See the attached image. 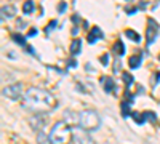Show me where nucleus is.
Instances as JSON below:
<instances>
[{"label": "nucleus", "mask_w": 160, "mask_h": 144, "mask_svg": "<svg viewBox=\"0 0 160 144\" xmlns=\"http://www.w3.org/2000/svg\"><path fill=\"white\" fill-rule=\"evenodd\" d=\"M125 35L130 38V40L136 42V43H139V42H141V37H139V34H138V32H135V31H131V29H127V31H125Z\"/></svg>", "instance_id": "ddd939ff"}, {"label": "nucleus", "mask_w": 160, "mask_h": 144, "mask_svg": "<svg viewBox=\"0 0 160 144\" xmlns=\"http://www.w3.org/2000/svg\"><path fill=\"white\" fill-rule=\"evenodd\" d=\"M2 15H3V18L7 16V18H13L16 15V8L13 7V5H3L2 7Z\"/></svg>", "instance_id": "9d476101"}, {"label": "nucleus", "mask_w": 160, "mask_h": 144, "mask_svg": "<svg viewBox=\"0 0 160 144\" xmlns=\"http://www.w3.org/2000/svg\"><path fill=\"white\" fill-rule=\"evenodd\" d=\"M138 11V7H127V13L128 15H133V13Z\"/></svg>", "instance_id": "5701e85b"}, {"label": "nucleus", "mask_w": 160, "mask_h": 144, "mask_svg": "<svg viewBox=\"0 0 160 144\" xmlns=\"http://www.w3.org/2000/svg\"><path fill=\"white\" fill-rule=\"evenodd\" d=\"M72 141L75 144H93L87 130L80 128V127H72Z\"/></svg>", "instance_id": "20e7f679"}, {"label": "nucleus", "mask_w": 160, "mask_h": 144, "mask_svg": "<svg viewBox=\"0 0 160 144\" xmlns=\"http://www.w3.org/2000/svg\"><path fill=\"white\" fill-rule=\"evenodd\" d=\"M101 83H102V87H104L106 93H117L115 83H114V78H112V77H101Z\"/></svg>", "instance_id": "0eeeda50"}, {"label": "nucleus", "mask_w": 160, "mask_h": 144, "mask_svg": "<svg viewBox=\"0 0 160 144\" xmlns=\"http://www.w3.org/2000/svg\"><path fill=\"white\" fill-rule=\"evenodd\" d=\"M72 141V127L68 122H58L51 128L48 135L50 144H71Z\"/></svg>", "instance_id": "f03ea898"}, {"label": "nucleus", "mask_w": 160, "mask_h": 144, "mask_svg": "<svg viewBox=\"0 0 160 144\" xmlns=\"http://www.w3.org/2000/svg\"><path fill=\"white\" fill-rule=\"evenodd\" d=\"M112 51L117 55V56H123L125 55V45L122 43V40H117L112 47Z\"/></svg>", "instance_id": "9b49d317"}, {"label": "nucleus", "mask_w": 160, "mask_h": 144, "mask_svg": "<svg viewBox=\"0 0 160 144\" xmlns=\"http://www.w3.org/2000/svg\"><path fill=\"white\" fill-rule=\"evenodd\" d=\"M77 123L80 128L87 130V132H95L101 125V119H99V114L96 111H83L78 114Z\"/></svg>", "instance_id": "7ed1b4c3"}, {"label": "nucleus", "mask_w": 160, "mask_h": 144, "mask_svg": "<svg viewBox=\"0 0 160 144\" xmlns=\"http://www.w3.org/2000/svg\"><path fill=\"white\" fill-rule=\"evenodd\" d=\"M66 8H68V3H66V2H59V5H58V11H59V13H64Z\"/></svg>", "instance_id": "412c9836"}, {"label": "nucleus", "mask_w": 160, "mask_h": 144, "mask_svg": "<svg viewBox=\"0 0 160 144\" xmlns=\"http://www.w3.org/2000/svg\"><path fill=\"white\" fill-rule=\"evenodd\" d=\"M141 61H142V51H138L136 55H133L131 58H130V67L131 69H138L139 67V64H141Z\"/></svg>", "instance_id": "1a4fd4ad"}, {"label": "nucleus", "mask_w": 160, "mask_h": 144, "mask_svg": "<svg viewBox=\"0 0 160 144\" xmlns=\"http://www.w3.org/2000/svg\"><path fill=\"white\" fill-rule=\"evenodd\" d=\"M69 67H77V61L71 59V61H69Z\"/></svg>", "instance_id": "393cba45"}, {"label": "nucleus", "mask_w": 160, "mask_h": 144, "mask_svg": "<svg viewBox=\"0 0 160 144\" xmlns=\"http://www.w3.org/2000/svg\"><path fill=\"white\" fill-rule=\"evenodd\" d=\"M101 62H102V66H108L109 64V53H106L101 56Z\"/></svg>", "instance_id": "aec40b11"}, {"label": "nucleus", "mask_w": 160, "mask_h": 144, "mask_svg": "<svg viewBox=\"0 0 160 144\" xmlns=\"http://www.w3.org/2000/svg\"><path fill=\"white\" fill-rule=\"evenodd\" d=\"M34 8H35V5H34L32 0H26L24 5H22V11L26 13V15H31V13L34 11Z\"/></svg>", "instance_id": "2eb2a0df"}, {"label": "nucleus", "mask_w": 160, "mask_h": 144, "mask_svg": "<svg viewBox=\"0 0 160 144\" xmlns=\"http://www.w3.org/2000/svg\"><path fill=\"white\" fill-rule=\"evenodd\" d=\"M34 35H37V29L35 27L29 29V32H28V37H34Z\"/></svg>", "instance_id": "b1692460"}, {"label": "nucleus", "mask_w": 160, "mask_h": 144, "mask_svg": "<svg viewBox=\"0 0 160 144\" xmlns=\"http://www.w3.org/2000/svg\"><path fill=\"white\" fill-rule=\"evenodd\" d=\"M3 95H5L8 99H11V101H18L21 96H24V95H22V87H21V83H13V85L5 87V88H3Z\"/></svg>", "instance_id": "423d86ee"}, {"label": "nucleus", "mask_w": 160, "mask_h": 144, "mask_svg": "<svg viewBox=\"0 0 160 144\" xmlns=\"http://www.w3.org/2000/svg\"><path fill=\"white\" fill-rule=\"evenodd\" d=\"M22 106L34 114H43V112H48L56 107V99L50 91H47L43 88L32 87L24 93Z\"/></svg>", "instance_id": "f257e3e1"}, {"label": "nucleus", "mask_w": 160, "mask_h": 144, "mask_svg": "<svg viewBox=\"0 0 160 144\" xmlns=\"http://www.w3.org/2000/svg\"><path fill=\"white\" fill-rule=\"evenodd\" d=\"M120 112H122L123 117L131 115V112H130V102L128 101H122V104H120Z\"/></svg>", "instance_id": "dca6fc26"}, {"label": "nucleus", "mask_w": 160, "mask_h": 144, "mask_svg": "<svg viewBox=\"0 0 160 144\" xmlns=\"http://www.w3.org/2000/svg\"><path fill=\"white\" fill-rule=\"evenodd\" d=\"M144 117H146V120H149V122H155V120H157V115H155V112H152V111L144 112Z\"/></svg>", "instance_id": "6ab92c4d"}, {"label": "nucleus", "mask_w": 160, "mask_h": 144, "mask_svg": "<svg viewBox=\"0 0 160 144\" xmlns=\"http://www.w3.org/2000/svg\"><path fill=\"white\" fill-rule=\"evenodd\" d=\"M11 38H13V40H15L18 45L26 47V37H22L21 34H13V35H11Z\"/></svg>", "instance_id": "f3484780"}, {"label": "nucleus", "mask_w": 160, "mask_h": 144, "mask_svg": "<svg viewBox=\"0 0 160 144\" xmlns=\"http://www.w3.org/2000/svg\"><path fill=\"white\" fill-rule=\"evenodd\" d=\"M56 26H58V21H51V22L48 24V27L45 29V32H50L51 29H55V27H56Z\"/></svg>", "instance_id": "4be33fe9"}, {"label": "nucleus", "mask_w": 160, "mask_h": 144, "mask_svg": "<svg viewBox=\"0 0 160 144\" xmlns=\"http://www.w3.org/2000/svg\"><path fill=\"white\" fill-rule=\"evenodd\" d=\"M158 29H160L158 24L152 18H149L148 19V27H146V43H148V47L155 42V38L158 35Z\"/></svg>", "instance_id": "39448f33"}, {"label": "nucleus", "mask_w": 160, "mask_h": 144, "mask_svg": "<svg viewBox=\"0 0 160 144\" xmlns=\"http://www.w3.org/2000/svg\"><path fill=\"white\" fill-rule=\"evenodd\" d=\"M122 80L125 82V85H127V87H130V85L133 83V80H135V78H133L128 72H122Z\"/></svg>", "instance_id": "a211bd4d"}, {"label": "nucleus", "mask_w": 160, "mask_h": 144, "mask_svg": "<svg viewBox=\"0 0 160 144\" xmlns=\"http://www.w3.org/2000/svg\"><path fill=\"white\" fill-rule=\"evenodd\" d=\"M80 47H82V40H80V38H74L71 42V55H78Z\"/></svg>", "instance_id": "f8f14e48"}, {"label": "nucleus", "mask_w": 160, "mask_h": 144, "mask_svg": "<svg viewBox=\"0 0 160 144\" xmlns=\"http://www.w3.org/2000/svg\"><path fill=\"white\" fill-rule=\"evenodd\" d=\"M131 119L135 120L138 125H142L146 122V117H144V112H131Z\"/></svg>", "instance_id": "4468645a"}, {"label": "nucleus", "mask_w": 160, "mask_h": 144, "mask_svg": "<svg viewBox=\"0 0 160 144\" xmlns=\"http://www.w3.org/2000/svg\"><path fill=\"white\" fill-rule=\"evenodd\" d=\"M99 38H102V32H101V29L99 27H93L91 31H90V34H88V43H95L96 40H99Z\"/></svg>", "instance_id": "6e6552de"}, {"label": "nucleus", "mask_w": 160, "mask_h": 144, "mask_svg": "<svg viewBox=\"0 0 160 144\" xmlns=\"http://www.w3.org/2000/svg\"><path fill=\"white\" fill-rule=\"evenodd\" d=\"M158 59H160V56H158Z\"/></svg>", "instance_id": "a878e982"}]
</instances>
